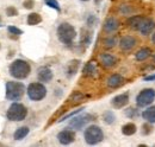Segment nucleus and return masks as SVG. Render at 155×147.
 Listing matches in <instances>:
<instances>
[{
    "mask_svg": "<svg viewBox=\"0 0 155 147\" xmlns=\"http://www.w3.org/2000/svg\"><path fill=\"white\" fill-rule=\"evenodd\" d=\"M8 71L12 77H15L17 80H24L31 73V67L24 59H16L10 64Z\"/></svg>",
    "mask_w": 155,
    "mask_h": 147,
    "instance_id": "nucleus-1",
    "label": "nucleus"
},
{
    "mask_svg": "<svg viewBox=\"0 0 155 147\" xmlns=\"http://www.w3.org/2000/svg\"><path fill=\"white\" fill-rule=\"evenodd\" d=\"M56 35L61 43H63L66 45H71L77 37V31L73 25L64 21V23H61L58 26Z\"/></svg>",
    "mask_w": 155,
    "mask_h": 147,
    "instance_id": "nucleus-2",
    "label": "nucleus"
},
{
    "mask_svg": "<svg viewBox=\"0 0 155 147\" xmlns=\"http://www.w3.org/2000/svg\"><path fill=\"white\" fill-rule=\"evenodd\" d=\"M84 138L86 144L88 145H97L104 140V132L97 125H91L84 132Z\"/></svg>",
    "mask_w": 155,
    "mask_h": 147,
    "instance_id": "nucleus-3",
    "label": "nucleus"
},
{
    "mask_svg": "<svg viewBox=\"0 0 155 147\" xmlns=\"http://www.w3.org/2000/svg\"><path fill=\"white\" fill-rule=\"evenodd\" d=\"M25 87L20 82L8 81L6 83V99L10 101H19L24 96Z\"/></svg>",
    "mask_w": 155,
    "mask_h": 147,
    "instance_id": "nucleus-4",
    "label": "nucleus"
},
{
    "mask_svg": "<svg viewBox=\"0 0 155 147\" xmlns=\"http://www.w3.org/2000/svg\"><path fill=\"white\" fill-rule=\"evenodd\" d=\"M6 116L10 121H23L28 116V108L21 103L15 102L10 106Z\"/></svg>",
    "mask_w": 155,
    "mask_h": 147,
    "instance_id": "nucleus-5",
    "label": "nucleus"
},
{
    "mask_svg": "<svg viewBox=\"0 0 155 147\" xmlns=\"http://www.w3.org/2000/svg\"><path fill=\"white\" fill-rule=\"evenodd\" d=\"M155 101V90L153 88H144L136 96L137 108H146Z\"/></svg>",
    "mask_w": 155,
    "mask_h": 147,
    "instance_id": "nucleus-6",
    "label": "nucleus"
},
{
    "mask_svg": "<svg viewBox=\"0 0 155 147\" xmlns=\"http://www.w3.org/2000/svg\"><path fill=\"white\" fill-rule=\"evenodd\" d=\"M28 96L31 101H41L47 96V88L43 83L39 82H32L26 88Z\"/></svg>",
    "mask_w": 155,
    "mask_h": 147,
    "instance_id": "nucleus-7",
    "label": "nucleus"
},
{
    "mask_svg": "<svg viewBox=\"0 0 155 147\" xmlns=\"http://www.w3.org/2000/svg\"><path fill=\"white\" fill-rule=\"evenodd\" d=\"M118 44H119V48L123 52H130L138 44V39L133 35H127V36H123L119 39Z\"/></svg>",
    "mask_w": 155,
    "mask_h": 147,
    "instance_id": "nucleus-8",
    "label": "nucleus"
},
{
    "mask_svg": "<svg viewBox=\"0 0 155 147\" xmlns=\"http://www.w3.org/2000/svg\"><path fill=\"white\" fill-rule=\"evenodd\" d=\"M96 116L94 115H91V114H84V115H80L77 117H73L72 121L69 122V126L74 129H81L84 126H86L90 121L94 120Z\"/></svg>",
    "mask_w": 155,
    "mask_h": 147,
    "instance_id": "nucleus-9",
    "label": "nucleus"
},
{
    "mask_svg": "<svg viewBox=\"0 0 155 147\" xmlns=\"http://www.w3.org/2000/svg\"><path fill=\"white\" fill-rule=\"evenodd\" d=\"M99 61L100 64L105 68V69H111L114 67H116L118 63V58L114 54H109V52H103L99 56Z\"/></svg>",
    "mask_w": 155,
    "mask_h": 147,
    "instance_id": "nucleus-10",
    "label": "nucleus"
},
{
    "mask_svg": "<svg viewBox=\"0 0 155 147\" xmlns=\"http://www.w3.org/2000/svg\"><path fill=\"white\" fill-rule=\"evenodd\" d=\"M130 101V95L129 92H123V94H119L115 96L112 100H111V106L115 108V109H122L124 108L125 106H128Z\"/></svg>",
    "mask_w": 155,
    "mask_h": 147,
    "instance_id": "nucleus-11",
    "label": "nucleus"
},
{
    "mask_svg": "<svg viewBox=\"0 0 155 147\" xmlns=\"http://www.w3.org/2000/svg\"><path fill=\"white\" fill-rule=\"evenodd\" d=\"M119 26H120V21L118 19L115 18V17H107L105 19L104 24H103V30H104L105 33L111 35V33L116 32L119 29Z\"/></svg>",
    "mask_w": 155,
    "mask_h": 147,
    "instance_id": "nucleus-12",
    "label": "nucleus"
},
{
    "mask_svg": "<svg viewBox=\"0 0 155 147\" xmlns=\"http://www.w3.org/2000/svg\"><path fill=\"white\" fill-rule=\"evenodd\" d=\"M58 140L62 145H69L75 140V132L72 129H63L58 134Z\"/></svg>",
    "mask_w": 155,
    "mask_h": 147,
    "instance_id": "nucleus-13",
    "label": "nucleus"
},
{
    "mask_svg": "<svg viewBox=\"0 0 155 147\" xmlns=\"http://www.w3.org/2000/svg\"><path fill=\"white\" fill-rule=\"evenodd\" d=\"M124 84H125V78L122 75H119V74H112L106 80V86L109 88H111V89L120 88Z\"/></svg>",
    "mask_w": 155,
    "mask_h": 147,
    "instance_id": "nucleus-14",
    "label": "nucleus"
},
{
    "mask_svg": "<svg viewBox=\"0 0 155 147\" xmlns=\"http://www.w3.org/2000/svg\"><path fill=\"white\" fill-rule=\"evenodd\" d=\"M138 31L142 36H148V35L153 33L155 31V21L150 18H146V20L143 21V24L141 25Z\"/></svg>",
    "mask_w": 155,
    "mask_h": 147,
    "instance_id": "nucleus-15",
    "label": "nucleus"
},
{
    "mask_svg": "<svg viewBox=\"0 0 155 147\" xmlns=\"http://www.w3.org/2000/svg\"><path fill=\"white\" fill-rule=\"evenodd\" d=\"M144 20H146V17H143V16H131V17H129V18L127 19L125 24H127L130 29L138 31Z\"/></svg>",
    "mask_w": 155,
    "mask_h": 147,
    "instance_id": "nucleus-16",
    "label": "nucleus"
},
{
    "mask_svg": "<svg viewBox=\"0 0 155 147\" xmlns=\"http://www.w3.org/2000/svg\"><path fill=\"white\" fill-rule=\"evenodd\" d=\"M37 77L41 82H50L53 80V71L48 67H41L37 70Z\"/></svg>",
    "mask_w": 155,
    "mask_h": 147,
    "instance_id": "nucleus-17",
    "label": "nucleus"
},
{
    "mask_svg": "<svg viewBox=\"0 0 155 147\" xmlns=\"http://www.w3.org/2000/svg\"><path fill=\"white\" fill-rule=\"evenodd\" d=\"M142 117L150 124H155V105H150L146 107V109L142 111Z\"/></svg>",
    "mask_w": 155,
    "mask_h": 147,
    "instance_id": "nucleus-18",
    "label": "nucleus"
},
{
    "mask_svg": "<svg viewBox=\"0 0 155 147\" xmlns=\"http://www.w3.org/2000/svg\"><path fill=\"white\" fill-rule=\"evenodd\" d=\"M97 73H98L97 65H96L94 62H88V63L84 67V69H82V75H84L85 77H93V76L97 75Z\"/></svg>",
    "mask_w": 155,
    "mask_h": 147,
    "instance_id": "nucleus-19",
    "label": "nucleus"
},
{
    "mask_svg": "<svg viewBox=\"0 0 155 147\" xmlns=\"http://www.w3.org/2000/svg\"><path fill=\"white\" fill-rule=\"evenodd\" d=\"M152 56V49L150 48H141L140 50H137L135 54V59L137 62H143L147 58H149Z\"/></svg>",
    "mask_w": 155,
    "mask_h": 147,
    "instance_id": "nucleus-20",
    "label": "nucleus"
},
{
    "mask_svg": "<svg viewBox=\"0 0 155 147\" xmlns=\"http://www.w3.org/2000/svg\"><path fill=\"white\" fill-rule=\"evenodd\" d=\"M79 67H80V61L79 59H72L68 65H67V69H66V73L68 77H73L79 70Z\"/></svg>",
    "mask_w": 155,
    "mask_h": 147,
    "instance_id": "nucleus-21",
    "label": "nucleus"
},
{
    "mask_svg": "<svg viewBox=\"0 0 155 147\" xmlns=\"http://www.w3.org/2000/svg\"><path fill=\"white\" fill-rule=\"evenodd\" d=\"M136 132H137V126H136L134 122H128L125 125L122 126V133L127 136H131L134 135Z\"/></svg>",
    "mask_w": 155,
    "mask_h": 147,
    "instance_id": "nucleus-22",
    "label": "nucleus"
},
{
    "mask_svg": "<svg viewBox=\"0 0 155 147\" xmlns=\"http://www.w3.org/2000/svg\"><path fill=\"white\" fill-rule=\"evenodd\" d=\"M29 132H30V129L29 127H19V128H17V130L15 132V134H13V138H15V140H23L28 134H29Z\"/></svg>",
    "mask_w": 155,
    "mask_h": 147,
    "instance_id": "nucleus-23",
    "label": "nucleus"
},
{
    "mask_svg": "<svg viewBox=\"0 0 155 147\" xmlns=\"http://www.w3.org/2000/svg\"><path fill=\"white\" fill-rule=\"evenodd\" d=\"M26 21H28V25H30V26H34V25H37V24H39V23L42 21V17L39 16L38 13H35V12H32V13H30V14L28 16V19H26Z\"/></svg>",
    "mask_w": 155,
    "mask_h": 147,
    "instance_id": "nucleus-24",
    "label": "nucleus"
},
{
    "mask_svg": "<svg viewBox=\"0 0 155 147\" xmlns=\"http://www.w3.org/2000/svg\"><path fill=\"white\" fill-rule=\"evenodd\" d=\"M85 99V95L82 94V92H74L71 96H69V99H68V101L69 102H72L73 105H78V103H80V102H82V100Z\"/></svg>",
    "mask_w": 155,
    "mask_h": 147,
    "instance_id": "nucleus-25",
    "label": "nucleus"
},
{
    "mask_svg": "<svg viewBox=\"0 0 155 147\" xmlns=\"http://www.w3.org/2000/svg\"><path fill=\"white\" fill-rule=\"evenodd\" d=\"M103 120H104V122H105L106 125H114L115 121H116V116H115L114 111L107 110V111H105V113L103 114Z\"/></svg>",
    "mask_w": 155,
    "mask_h": 147,
    "instance_id": "nucleus-26",
    "label": "nucleus"
},
{
    "mask_svg": "<svg viewBox=\"0 0 155 147\" xmlns=\"http://www.w3.org/2000/svg\"><path fill=\"white\" fill-rule=\"evenodd\" d=\"M91 32L86 29H82L81 30V44H84L85 46H87L90 43H91Z\"/></svg>",
    "mask_w": 155,
    "mask_h": 147,
    "instance_id": "nucleus-27",
    "label": "nucleus"
},
{
    "mask_svg": "<svg viewBox=\"0 0 155 147\" xmlns=\"http://www.w3.org/2000/svg\"><path fill=\"white\" fill-rule=\"evenodd\" d=\"M103 44H104V46H105L106 49H112L117 44V38L115 36L106 37V38L103 40Z\"/></svg>",
    "mask_w": 155,
    "mask_h": 147,
    "instance_id": "nucleus-28",
    "label": "nucleus"
},
{
    "mask_svg": "<svg viewBox=\"0 0 155 147\" xmlns=\"http://www.w3.org/2000/svg\"><path fill=\"white\" fill-rule=\"evenodd\" d=\"M153 124H150V122H147L146 121V124H143L142 125V127H141V133L143 134V135H149V134H152L153 133V130H154V128H153V126H152Z\"/></svg>",
    "mask_w": 155,
    "mask_h": 147,
    "instance_id": "nucleus-29",
    "label": "nucleus"
},
{
    "mask_svg": "<svg viewBox=\"0 0 155 147\" xmlns=\"http://www.w3.org/2000/svg\"><path fill=\"white\" fill-rule=\"evenodd\" d=\"M124 114L129 119H135L136 116H138V110L136 109V108L130 107V108H127V109L124 110Z\"/></svg>",
    "mask_w": 155,
    "mask_h": 147,
    "instance_id": "nucleus-30",
    "label": "nucleus"
},
{
    "mask_svg": "<svg viewBox=\"0 0 155 147\" xmlns=\"http://www.w3.org/2000/svg\"><path fill=\"white\" fill-rule=\"evenodd\" d=\"M44 2H45L47 6H49V7L54 8V10H56L58 12L61 11V7H60V4L58 2V0H44Z\"/></svg>",
    "mask_w": 155,
    "mask_h": 147,
    "instance_id": "nucleus-31",
    "label": "nucleus"
},
{
    "mask_svg": "<svg viewBox=\"0 0 155 147\" xmlns=\"http://www.w3.org/2000/svg\"><path fill=\"white\" fill-rule=\"evenodd\" d=\"M6 16L7 17H16V16H18V10L13 6H10L6 8Z\"/></svg>",
    "mask_w": 155,
    "mask_h": 147,
    "instance_id": "nucleus-32",
    "label": "nucleus"
},
{
    "mask_svg": "<svg viewBox=\"0 0 155 147\" xmlns=\"http://www.w3.org/2000/svg\"><path fill=\"white\" fill-rule=\"evenodd\" d=\"M7 31H8L10 35H16V36H20V35L23 33V31H21L20 29L16 27V26H12V25L7 27Z\"/></svg>",
    "mask_w": 155,
    "mask_h": 147,
    "instance_id": "nucleus-33",
    "label": "nucleus"
},
{
    "mask_svg": "<svg viewBox=\"0 0 155 147\" xmlns=\"http://www.w3.org/2000/svg\"><path fill=\"white\" fill-rule=\"evenodd\" d=\"M23 6L26 8V10H32L34 6H35V1L34 0H25L23 2Z\"/></svg>",
    "mask_w": 155,
    "mask_h": 147,
    "instance_id": "nucleus-34",
    "label": "nucleus"
},
{
    "mask_svg": "<svg viewBox=\"0 0 155 147\" xmlns=\"http://www.w3.org/2000/svg\"><path fill=\"white\" fill-rule=\"evenodd\" d=\"M81 110H84V108H80V109H77L74 110V111H72V113H69V114H67L66 116H63V117H61L58 121H64L66 119H68V117H72V116H74V115H77V114H79Z\"/></svg>",
    "mask_w": 155,
    "mask_h": 147,
    "instance_id": "nucleus-35",
    "label": "nucleus"
},
{
    "mask_svg": "<svg viewBox=\"0 0 155 147\" xmlns=\"http://www.w3.org/2000/svg\"><path fill=\"white\" fill-rule=\"evenodd\" d=\"M96 20H97V19H96V17H94L93 14H91V16H90V18H88V20H87L88 26H92V25H93V23H94Z\"/></svg>",
    "mask_w": 155,
    "mask_h": 147,
    "instance_id": "nucleus-36",
    "label": "nucleus"
},
{
    "mask_svg": "<svg viewBox=\"0 0 155 147\" xmlns=\"http://www.w3.org/2000/svg\"><path fill=\"white\" fill-rule=\"evenodd\" d=\"M144 81H149V82H152V81H155V74H152V75H148V76H146L144 78H143Z\"/></svg>",
    "mask_w": 155,
    "mask_h": 147,
    "instance_id": "nucleus-37",
    "label": "nucleus"
},
{
    "mask_svg": "<svg viewBox=\"0 0 155 147\" xmlns=\"http://www.w3.org/2000/svg\"><path fill=\"white\" fill-rule=\"evenodd\" d=\"M152 43H153V44L155 45V31L153 32V33H152Z\"/></svg>",
    "mask_w": 155,
    "mask_h": 147,
    "instance_id": "nucleus-38",
    "label": "nucleus"
},
{
    "mask_svg": "<svg viewBox=\"0 0 155 147\" xmlns=\"http://www.w3.org/2000/svg\"><path fill=\"white\" fill-rule=\"evenodd\" d=\"M101 1H103V0H94V2H96V5H99V4L101 2Z\"/></svg>",
    "mask_w": 155,
    "mask_h": 147,
    "instance_id": "nucleus-39",
    "label": "nucleus"
},
{
    "mask_svg": "<svg viewBox=\"0 0 155 147\" xmlns=\"http://www.w3.org/2000/svg\"><path fill=\"white\" fill-rule=\"evenodd\" d=\"M153 62H154V63H155V54H154V55H153Z\"/></svg>",
    "mask_w": 155,
    "mask_h": 147,
    "instance_id": "nucleus-40",
    "label": "nucleus"
},
{
    "mask_svg": "<svg viewBox=\"0 0 155 147\" xmlns=\"http://www.w3.org/2000/svg\"><path fill=\"white\" fill-rule=\"evenodd\" d=\"M81 1H88V0H81Z\"/></svg>",
    "mask_w": 155,
    "mask_h": 147,
    "instance_id": "nucleus-41",
    "label": "nucleus"
},
{
    "mask_svg": "<svg viewBox=\"0 0 155 147\" xmlns=\"http://www.w3.org/2000/svg\"><path fill=\"white\" fill-rule=\"evenodd\" d=\"M0 26H1V23H0Z\"/></svg>",
    "mask_w": 155,
    "mask_h": 147,
    "instance_id": "nucleus-42",
    "label": "nucleus"
}]
</instances>
